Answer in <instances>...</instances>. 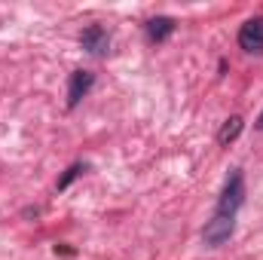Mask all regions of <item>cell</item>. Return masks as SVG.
I'll list each match as a JSON object with an SVG mask.
<instances>
[{
    "mask_svg": "<svg viewBox=\"0 0 263 260\" xmlns=\"http://www.w3.org/2000/svg\"><path fill=\"white\" fill-rule=\"evenodd\" d=\"M175 28H178V22L172 18V15H153V18H147L144 22V34H147V40L150 43H165L172 34H175Z\"/></svg>",
    "mask_w": 263,
    "mask_h": 260,
    "instance_id": "8992f818",
    "label": "cell"
},
{
    "mask_svg": "<svg viewBox=\"0 0 263 260\" xmlns=\"http://www.w3.org/2000/svg\"><path fill=\"white\" fill-rule=\"evenodd\" d=\"M257 129H263V110H260V117H257V123H254Z\"/></svg>",
    "mask_w": 263,
    "mask_h": 260,
    "instance_id": "30bf717a",
    "label": "cell"
},
{
    "mask_svg": "<svg viewBox=\"0 0 263 260\" xmlns=\"http://www.w3.org/2000/svg\"><path fill=\"white\" fill-rule=\"evenodd\" d=\"M83 172H86V162H73V165H67L65 175H62V178L55 181V190H59V193H65L67 187H70V184H73V181H77V178L83 175Z\"/></svg>",
    "mask_w": 263,
    "mask_h": 260,
    "instance_id": "ba28073f",
    "label": "cell"
},
{
    "mask_svg": "<svg viewBox=\"0 0 263 260\" xmlns=\"http://www.w3.org/2000/svg\"><path fill=\"white\" fill-rule=\"evenodd\" d=\"M233 233H236V217L211 214V220H208L205 230H202V242H205L208 248H220V245H227V242L233 239Z\"/></svg>",
    "mask_w": 263,
    "mask_h": 260,
    "instance_id": "7a4b0ae2",
    "label": "cell"
},
{
    "mask_svg": "<svg viewBox=\"0 0 263 260\" xmlns=\"http://www.w3.org/2000/svg\"><path fill=\"white\" fill-rule=\"evenodd\" d=\"M92 86H95V73H92V70H83V67L73 70V73L67 77V107L73 110V107L92 92Z\"/></svg>",
    "mask_w": 263,
    "mask_h": 260,
    "instance_id": "5b68a950",
    "label": "cell"
},
{
    "mask_svg": "<svg viewBox=\"0 0 263 260\" xmlns=\"http://www.w3.org/2000/svg\"><path fill=\"white\" fill-rule=\"evenodd\" d=\"M245 205V175L242 169H233L223 190H220V199L214 205V214H223V217H236L239 208Z\"/></svg>",
    "mask_w": 263,
    "mask_h": 260,
    "instance_id": "6da1fadb",
    "label": "cell"
},
{
    "mask_svg": "<svg viewBox=\"0 0 263 260\" xmlns=\"http://www.w3.org/2000/svg\"><path fill=\"white\" fill-rule=\"evenodd\" d=\"M239 49H245L248 55H260L263 52V15L248 18L239 28Z\"/></svg>",
    "mask_w": 263,
    "mask_h": 260,
    "instance_id": "3957f363",
    "label": "cell"
},
{
    "mask_svg": "<svg viewBox=\"0 0 263 260\" xmlns=\"http://www.w3.org/2000/svg\"><path fill=\"white\" fill-rule=\"evenodd\" d=\"M242 129H245V120H242V117H230V120L220 126V132H217V144H220V147H230V144L242 135Z\"/></svg>",
    "mask_w": 263,
    "mask_h": 260,
    "instance_id": "52a82bcc",
    "label": "cell"
},
{
    "mask_svg": "<svg viewBox=\"0 0 263 260\" xmlns=\"http://www.w3.org/2000/svg\"><path fill=\"white\" fill-rule=\"evenodd\" d=\"M80 46H83L89 55L104 59V55L110 52V34H107L101 25H89V28L80 34Z\"/></svg>",
    "mask_w": 263,
    "mask_h": 260,
    "instance_id": "277c9868",
    "label": "cell"
},
{
    "mask_svg": "<svg viewBox=\"0 0 263 260\" xmlns=\"http://www.w3.org/2000/svg\"><path fill=\"white\" fill-rule=\"evenodd\" d=\"M55 254H62V257H73V248H67V245H55Z\"/></svg>",
    "mask_w": 263,
    "mask_h": 260,
    "instance_id": "9c48e42d",
    "label": "cell"
}]
</instances>
